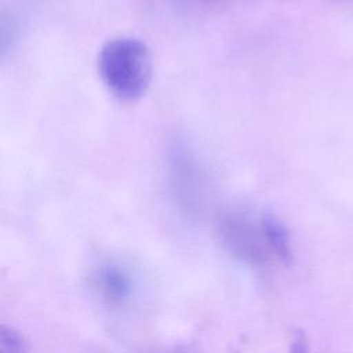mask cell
Returning <instances> with one entry per match:
<instances>
[{"mask_svg": "<svg viewBox=\"0 0 353 353\" xmlns=\"http://www.w3.org/2000/svg\"><path fill=\"white\" fill-rule=\"evenodd\" d=\"M97 68L108 91L120 101L139 99L152 80V58L145 43L134 37L106 41L98 54Z\"/></svg>", "mask_w": 353, "mask_h": 353, "instance_id": "1", "label": "cell"}, {"mask_svg": "<svg viewBox=\"0 0 353 353\" xmlns=\"http://www.w3.org/2000/svg\"><path fill=\"white\" fill-rule=\"evenodd\" d=\"M222 245L239 261L251 266H263L273 258L261 222V214L230 208L223 211L216 223Z\"/></svg>", "mask_w": 353, "mask_h": 353, "instance_id": "2", "label": "cell"}, {"mask_svg": "<svg viewBox=\"0 0 353 353\" xmlns=\"http://www.w3.org/2000/svg\"><path fill=\"white\" fill-rule=\"evenodd\" d=\"M197 159L183 142H174L168 149L170 185L175 201L186 214H194L204 199L205 181Z\"/></svg>", "mask_w": 353, "mask_h": 353, "instance_id": "3", "label": "cell"}, {"mask_svg": "<svg viewBox=\"0 0 353 353\" xmlns=\"http://www.w3.org/2000/svg\"><path fill=\"white\" fill-rule=\"evenodd\" d=\"M101 296L110 305L125 302L132 292V279L128 270L114 262L102 263L94 276Z\"/></svg>", "mask_w": 353, "mask_h": 353, "instance_id": "4", "label": "cell"}, {"mask_svg": "<svg viewBox=\"0 0 353 353\" xmlns=\"http://www.w3.org/2000/svg\"><path fill=\"white\" fill-rule=\"evenodd\" d=\"M261 222L273 258L283 265H290L292 261V245L284 222L268 211L261 214Z\"/></svg>", "mask_w": 353, "mask_h": 353, "instance_id": "5", "label": "cell"}, {"mask_svg": "<svg viewBox=\"0 0 353 353\" xmlns=\"http://www.w3.org/2000/svg\"><path fill=\"white\" fill-rule=\"evenodd\" d=\"M0 353H28L23 335L18 330L3 324L0 327Z\"/></svg>", "mask_w": 353, "mask_h": 353, "instance_id": "6", "label": "cell"}, {"mask_svg": "<svg viewBox=\"0 0 353 353\" xmlns=\"http://www.w3.org/2000/svg\"><path fill=\"white\" fill-rule=\"evenodd\" d=\"M290 353H310L306 335L302 330H294L290 338Z\"/></svg>", "mask_w": 353, "mask_h": 353, "instance_id": "7", "label": "cell"}, {"mask_svg": "<svg viewBox=\"0 0 353 353\" xmlns=\"http://www.w3.org/2000/svg\"><path fill=\"white\" fill-rule=\"evenodd\" d=\"M174 353H186V352H183V350H176V352H174Z\"/></svg>", "mask_w": 353, "mask_h": 353, "instance_id": "8", "label": "cell"}]
</instances>
